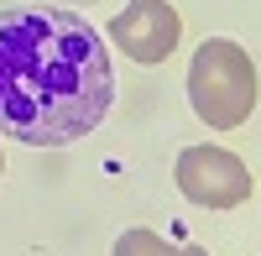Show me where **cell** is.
I'll return each mask as SVG.
<instances>
[{"label":"cell","mask_w":261,"mask_h":256,"mask_svg":"<svg viewBox=\"0 0 261 256\" xmlns=\"http://www.w3.org/2000/svg\"><path fill=\"white\" fill-rule=\"evenodd\" d=\"M115 63L84 16L63 6L0 11V136L73 146L110 115Z\"/></svg>","instance_id":"1"},{"label":"cell","mask_w":261,"mask_h":256,"mask_svg":"<svg viewBox=\"0 0 261 256\" xmlns=\"http://www.w3.org/2000/svg\"><path fill=\"white\" fill-rule=\"evenodd\" d=\"M188 99H193V115L204 125H220V131L246 125L251 110H256V63H251V53L230 37H209L188 63Z\"/></svg>","instance_id":"2"},{"label":"cell","mask_w":261,"mask_h":256,"mask_svg":"<svg viewBox=\"0 0 261 256\" xmlns=\"http://www.w3.org/2000/svg\"><path fill=\"white\" fill-rule=\"evenodd\" d=\"M178 188L204 209H235L251 199V173L225 146H188L178 152Z\"/></svg>","instance_id":"3"},{"label":"cell","mask_w":261,"mask_h":256,"mask_svg":"<svg viewBox=\"0 0 261 256\" xmlns=\"http://www.w3.org/2000/svg\"><path fill=\"white\" fill-rule=\"evenodd\" d=\"M178 37L183 21L167 0H125V11L110 21V42L136 63H167L178 53Z\"/></svg>","instance_id":"4"},{"label":"cell","mask_w":261,"mask_h":256,"mask_svg":"<svg viewBox=\"0 0 261 256\" xmlns=\"http://www.w3.org/2000/svg\"><path fill=\"white\" fill-rule=\"evenodd\" d=\"M115 256H209L199 246H178V241H162L157 230H125L115 241Z\"/></svg>","instance_id":"5"},{"label":"cell","mask_w":261,"mask_h":256,"mask_svg":"<svg viewBox=\"0 0 261 256\" xmlns=\"http://www.w3.org/2000/svg\"><path fill=\"white\" fill-rule=\"evenodd\" d=\"M0 167H6V162H0Z\"/></svg>","instance_id":"6"}]
</instances>
